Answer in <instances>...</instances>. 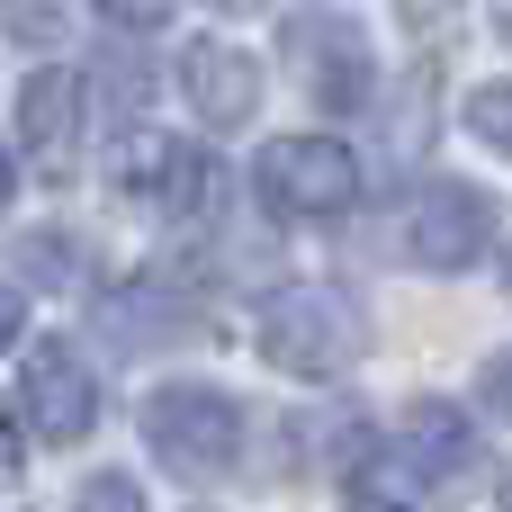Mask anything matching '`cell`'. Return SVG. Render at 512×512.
Here are the masks:
<instances>
[{
    "instance_id": "1",
    "label": "cell",
    "mask_w": 512,
    "mask_h": 512,
    "mask_svg": "<svg viewBox=\"0 0 512 512\" xmlns=\"http://www.w3.org/2000/svg\"><path fill=\"white\" fill-rule=\"evenodd\" d=\"M252 351L279 369V378H342L360 351H369V324H360V306L342 297V288H279V297H261V315H252Z\"/></svg>"
},
{
    "instance_id": "2",
    "label": "cell",
    "mask_w": 512,
    "mask_h": 512,
    "mask_svg": "<svg viewBox=\"0 0 512 512\" xmlns=\"http://www.w3.org/2000/svg\"><path fill=\"white\" fill-rule=\"evenodd\" d=\"M252 189H261L270 216L324 225V216H351V198H360V153L333 144V135H270L261 162H252Z\"/></svg>"
},
{
    "instance_id": "3",
    "label": "cell",
    "mask_w": 512,
    "mask_h": 512,
    "mask_svg": "<svg viewBox=\"0 0 512 512\" xmlns=\"http://www.w3.org/2000/svg\"><path fill=\"white\" fill-rule=\"evenodd\" d=\"M144 450L171 477H225L243 459V405L225 387H153L144 396Z\"/></svg>"
},
{
    "instance_id": "4",
    "label": "cell",
    "mask_w": 512,
    "mask_h": 512,
    "mask_svg": "<svg viewBox=\"0 0 512 512\" xmlns=\"http://www.w3.org/2000/svg\"><path fill=\"white\" fill-rule=\"evenodd\" d=\"M288 63H297V81L324 117H360L369 90H378V54H369L360 18H333V9L288 18Z\"/></svg>"
},
{
    "instance_id": "5",
    "label": "cell",
    "mask_w": 512,
    "mask_h": 512,
    "mask_svg": "<svg viewBox=\"0 0 512 512\" xmlns=\"http://www.w3.org/2000/svg\"><path fill=\"white\" fill-rule=\"evenodd\" d=\"M108 171H117V189H126L135 207H153V216H171V225L207 216V198H216V162H207L198 144L162 135V126H135Z\"/></svg>"
},
{
    "instance_id": "6",
    "label": "cell",
    "mask_w": 512,
    "mask_h": 512,
    "mask_svg": "<svg viewBox=\"0 0 512 512\" xmlns=\"http://www.w3.org/2000/svg\"><path fill=\"white\" fill-rule=\"evenodd\" d=\"M405 261L414 270H468L486 243H495V198L468 189V180H423L405 198Z\"/></svg>"
},
{
    "instance_id": "7",
    "label": "cell",
    "mask_w": 512,
    "mask_h": 512,
    "mask_svg": "<svg viewBox=\"0 0 512 512\" xmlns=\"http://www.w3.org/2000/svg\"><path fill=\"white\" fill-rule=\"evenodd\" d=\"M18 405H27V432H36V441L72 450V441H90V423H99V378H90V360H81L63 333H45V342L27 351V369H18Z\"/></svg>"
},
{
    "instance_id": "8",
    "label": "cell",
    "mask_w": 512,
    "mask_h": 512,
    "mask_svg": "<svg viewBox=\"0 0 512 512\" xmlns=\"http://www.w3.org/2000/svg\"><path fill=\"white\" fill-rule=\"evenodd\" d=\"M396 468H405L423 495L468 486V477H477V423H468V405H450V396H414V405L396 414Z\"/></svg>"
},
{
    "instance_id": "9",
    "label": "cell",
    "mask_w": 512,
    "mask_h": 512,
    "mask_svg": "<svg viewBox=\"0 0 512 512\" xmlns=\"http://www.w3.org/2000/svg\"><path fill=\"white\" fill-rule=\"evenodd\" d=\"M18 144L45 180H72L81 171V72H27L18 81Z\"/></svg>"
},
{
    "instance_id": "10",
    "label": "cell",
    "mask_w": 512,
    "mask_h": 512,
    "mask_svg": "<svg viewBox=\"0 0 512 512\" xmlns=\"http://www.w3.org/2000/svg\"><path fill=\"white\" fill-rule=\"evenodd\" d=\"M180 90H189V108L207 117V126H252V108H261V63L243 54V45H225V36H189L180 45Z\"/></svg>"
},
{
    "instance_id": "11",
    "label": "cell",
    "mask_w": 512,
    "mask_h": 512,
    "mask_svg": "<svg viewBox=\"0 0 512 512\" xmlns=\"http://www.w3.org/2000/svg\"><path fill=\"white\" fill-rule=\"evenodd\" d=\"M468 126H477V135H486V144L512 162V81H486V90H468Z\"/></svg>"
},
{
    "instance_id": "12",
    "label": "cell",
    "mask_w": 512,
    "mask_h": 512,
    "mask_svg": "<svg viewBox=\"0 0 512 512\" xmlns=\"http://www.w3.org/2000/svg\"><path fill=\"white\" fill-rule=\"evenodd\" d=\"M0 27L18 45H54L63 36V0H0Z\"/></svg>"
},
{
    "instance_id": "13",
    "label": "cell",
    "mask_w": 512,
    "mask_h": 512,
    "mask_svg": "<svg viewBox=\"0 0 512 512\" xmlns=\"http://www.w3.org/2000/svg\"><path fill=\"white\" fill-rule=\"evenodd\" d=\"M18 270L45 279V288H63V279H72V243H63V234H27V243H18Z\"/></svg>"
},
{
    "instance_id": "14",
    "label": "cell",
    "mask_w": 512,
    "mask_h": 512,
    "mask_svg": "<svg viewBox=\"0 0 512 512\" xmlns=\"http://www.w3.org/2000/svg\"><path fill=\"white\" fill-rule=\"evenodd\" d=\"M81 512H144V495H135V477H90Z\"/></svg>"
},
{
    "instance_id": "15",
    "label": "cell",
    "mask_w": 512,
    "mask_h": 512,
    "mask_svg": "<svg viewBox=\"0 0 512 512\" xmlns=\"http://www.w3.org/2000/svg\"><path fill=\"white\" fill-rule=\"evenodd\" d=\"M99 9H108L117 27H162V18H171L180 0H99Z\"/></svg>"
},
{
    "instance_id": "16",
    "label": "cell",
    "mask_w": 512,
    "mask_h": 512,
    "mask_svg": "<svg viewBox=\"0 0 512 512\" xmlns=\"http://www.w3.org/2000/svg\"><path fill=\"white\" fill-rule=\"evenodd\" d=\"M18 459H27V423H18V414L0 405V486L18 477Z\"/></svg>"
},
{
    "instance_id": "17",
    "label": "cell",
    "mask_w": 512,
    "mask_h": 512,
    "mask_svg": "<svg viewBox=\"0 0 512 512\" xmlns=\"http://www.w3.org/2000/svg\"><path fill=\"white\" fill-rule=\"evenodd\" d=\"M486 405H495V414H504V423H512V351H504V360H495V369H486Z\"/></svg>"
},
{
    "instance_id": "18",
    "label": "cell",
    "mask_w": 512,
    "mask_h": 512,
    "mask_svg": "<svg viewBox=\"0 0 512 512\" xmlns=\"http://www.w3.org/2000/svg\"><path fill=\"white\" fill-rule=\"evenodd\" d=\"M18 342V288H0V351Z\"/></svg>"
},
{
    "instance_id": "19",
    "label": "cell",
    "mask_w": 512,
    "mask_h": 512,
    "mask_svg": "<svg viewBox=\"0 0 512 512\" xmlns=\"http://www.w3.org/2000/svg\"><path fill=\"white\" fill-rule=\"evenodd\" d=\"M405 18H441V9H459V0H396Z\"/></svg>"
},
{
    "instance_id": "20",
    "label": "cell",
    "mask_w": 512,
    "mask_h": 512,
    "mask_svg": "<svg viewBox=\"0 0 512 512\" xmlns=\"http://www.w3.org/2000/svg\"><path fill=\"white\" fill-rule=\"evenodd\" d=\"M342 512H405V504H387V495H360V504H342Z\"/></svg>"
},
{
    "instance_id": "21",
    "label": "cell",
    "mask_w": 512,
    "mask_h": 512,
    "mask_svg": "<svg viewBox=\"0 0 512 512\" xmlns=\"http://www.w3.org/2000/svg\"><path fill=\"white\" fill-rule=\"evenodd\" d=\"M495 36H504V45H512V0H495Z\"/></svg>"
},
{
    "instance_id": "22",
    "label": "cell",
    "mask_w": 512,
    "mask_h": 512,
    "mask_svg": "<svg viewBox=\"0 0 512 512\" xmlns=\"http://www.w3.org/2000/svg\"><path fill=\"white\" fill-rule=\"evenodd\" d=\"M495 512H512V468H504V477H495Z\"/></svg>"
},
{
    "instance_id": "23",
    "label": "cell",
    "mask_w": 512,
    "mask_h": 512,
    "mask_svg": "<svg viewBox=\"0 0 512 512\" xmlns=\"http://www.w3.org/2000/svg\"><path fill=\"white\" fill-rule=\"evenodd\" d=\"M9 189H18V180H9V153H0V207H9Z\"/></svg>"
},
{
    "instance_id": "24",
    "label": "cell",
    "mask_w": 512,
    "mask_h": 512,
    "mask_svg": "<svg viewBox=\"0 0 512 512\" xmlns=\"http://www.w3.org/2000/svg\"><path fill=\"white\" fill-rule=\"evenodd\" d=\"M504 297H512V243H504Z\"/></svg>"
}]
</instances>
